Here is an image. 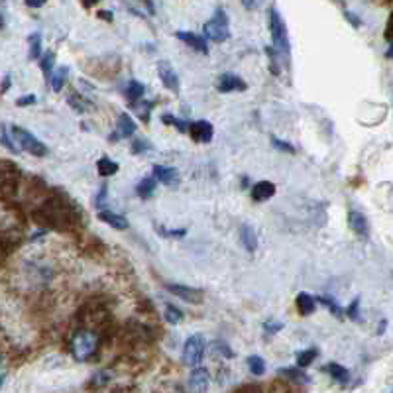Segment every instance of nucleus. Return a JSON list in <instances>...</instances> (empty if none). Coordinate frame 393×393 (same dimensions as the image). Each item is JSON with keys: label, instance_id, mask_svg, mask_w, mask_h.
<instances>
[{"label": "nucleus", "instance_id": "obj_31", "mask_svg": "<svg viewBox=\"0 0 393 393\" xmlns=\"http://www.w3.org/2000/svg\"><path fill=\"white\" fill-rule=\"evenodd\" d=\"M53 63H55V53L53 52H48L43 53L42 61H40V67H42V71L45 73V77L52 81V75H53Z\"/></svg>", "mask_w": 393, "mask_h": 393}, {"label": "nucleus", "instance_id": "obj_2", "mask_svg": "<svg viewBox=\"0 0 393 393\" xmlns=\"http://www.w3.org/2000/svg\"><path fill=\"white\" fill-rule=\"evenodd\" d=\"M203 34L206 35V40L211 42H226L231 35V24H228V16L223 9H218L214 12V16L205 22L203 26Z\"/></svg>", "mask_w": 393, "mask_h": 393}, {"label": "nucleus", "instance_id": "obj_45", "mask_svg": "<svg viewBox=\"0 0 393 393\" xmlns=\"http://www.w3.org/2000/svg\"><path fill=\"white\" fill-rule=\"evenodd\" d=\"M10 85H12V77H10V75H4V79H2V93H9Z\"/></svg>", "mask_w": 393, "mask_h": 393}, {"label": "nucleus", "instance_id": "obj_11", "mask_svg": "<svg viewBox=\"0 0 393 393\" xmlns=\"http://www.w3.org/2000/svg\"><path fill=\"white\" fill-rule=\"evenodd\" d=\"M211 384V376H209V370L205 367H195L189 376V387L193 393H205Z\"/></svg>", "mask_w": 393, "mask_h": 393}, {"label": "nucleus", "instance_id": "obj_29", "mask_svg": "<svg viewBox=\"0 0 393 393\" xmlns=\"http://www.w3.org/2000/svg\"><path fill=\"white\" fill-rule=\"evenodd\" d=\"M248 367L254 376H264L265 360L262 358V356H256V354H254V356H250L248 358Z\"/></svg>", "mask_w": 393, "mask_h": 393}, {"label": "nucleus", "instance_id": "obj_24", "mask_svg": "<svg viewBox=\"0 0 393 393\" xmlns=\"http://www.w3.org/2000/svg\"><path fill=\"white\" fill-rule=\"evenodd\" d=\"M277 374L279 376H287L293 382H297V384H309V376L303 372V370H297V367H279L277 370Z\"/></svg>", "mask_w": 393, "mask_h": 393}, {"label": "nucleus", "instance_id": "obj_38", "mask_svg": "<svg viewBox=\"0 0 393 393\" xmlns=\"http://www.w3.org/2000/svg\"><path fill=\"white\" fill-rule=\"evenodd\" d=\"M360 297H356V299L352 301L350 305H348V309H346V316L348 319H352V321H360Z\"/></svg>", "mask_w": 393, "mask_h": 393}, {"label": "nucleus", "instance_id": "obj_39", "mask_svg": "<svg viewBox=\"0 0 393 393\" xmlns=\"http://www.w3.org/2000/svg\"><path fill=\"white\" fill-rule=\"evenodd\" d=\"M283 328V323H277V321H267V323H264V331L265 334H275L279 333Z\"/></svg>", "mask_w": 393, "mask_h": 393}, {"label": "nucleus", "instance_id": "obj_15", "mask_svg": "<svg viewBox=\"0 0 393 393\" xmlns=\"http://www.w3.org/2000/svg\"><path fill=\"white\" fill-rule=\"evenodd\" d=\"M325 372L328 376L333 377L336 384L346 385L350 382V370L348 367L341 366V364H336V362H331V364H326Z\"/></svg>", "mask_w": 393, "mask_h": 393}, {"label": "nucleus", "instance_id": "obj_23", "mask_svg": "<svg viewBox=\"0 0 393 393\" xmlns=\"http://www.w3.org/2000/svg\"><path fill=\"white\" fill-rule=\"evenodd\" d=\"M96 171L103 175V177H112V175H116V171H118V163L111 160V157H101L99 162H96Z\"/></svg>", "mask_w": 393, "mask_h": 393}, {"label": "nucleus", "instance_id": "obj_19", "mask_svg": "<svg viewBox=\"0 0 393 393\" xmlns=\"http://www.w3.org/2000/svg\"><path fill=\"white\" fill-rule=\"evenodd\" d=\"M240 240H242V246L248 250V252H256L258 236L256 231H254L250 224H242V228H240Z\"/></svg>", "mask_w": 393, "mask_h": 393}, {"label": "nucleus", "instance_id": "obj_40", "mask_svg": "<svg viewBox=\"0 0 393 393\" xmlns=\"http://www.w3.org/2000/svg\"><path fill=\"white\" fill-rule=\"evenodd\" d=\"M213 350L218 352V354H224L226 358H232V350L226 346V344H224V342H214Z\"/></svg>", "mask_w": 393, "mask_h": 393}, {"label": "nucleus", "instance_id": "obj_35", "mask_svg": "<svg viewBox=\"0 0 393 393\" xmlns=\"http://www.w3.org/2000/svg\"><path fill=\"white\" fill-rule=\"evenodd\" d=\"M152 106H154V103H150V101H140V103L136 104V112L142 122H150V111H152Z\"/></svg>", "mask_w": 393, "mask_h": 393}, {"label": "nucleus", "instance_id": "obj_43", "mask_svg": "<svg viewBox=\"0 0 393 393\" xmlns=\"http://www.w3.org/2000/svg\"><path fill=\"white\" fill-rule=\"evenodd\" d=\"M35 103V96L34 94H26V96H20L16 101L18 106H30V104Z\"/></svg>", "mask_w": 393, "mask_h": 393}, {"label": "nucleus", "instance_id": "obj_25", "mask_svg": "<svg viewBox=\"0 0 393 393\" xmlns=\"http://www.w3.org/2000/svg\"><path fill=\"white\" fill-rule=\"evenodd\" d=\"M67 75H69V69L65 67V65L53 71L52 81H50V83H52V89L55 91V93H60L61 89L65 87V83H67Z\"/></svg>", "mask_w": 393, "mask_h": 393}, {"label": "nucleus", "instance_id": "obj_20", "mask_svg": "<svg viewBox=\"0 0 393 393\" xmlns=\"http://www.w3.org/2000/svg\"><path fill=\"white\" fill-rule=\"evenodd\" d=\"M144 93H145V85L144 83H140V81H136V79H132L128 85H126V91H124L126 99H128L132 104L140 103V101L144 99Z\"/></svg>", "mask_w": 393, "mask_h": 393}, {"label": "nucleus", "instance_id": "obj_9", "mask_svg": "<svg viewBox=\"0 0 393 393\" xmlns=\"http://www.w3.org/2000/svg\"><path fill=\"white\" fill-rule=\"evenodd\" d=\"M154 177L155 181L163 183L165 187H179L181 177L179 171L175 167H167V165H154Z\"/></svg>", "mask_w": 393, "mask_h": 393}, {"label": "nucleus", "instance_id": "obj_37", "mask_svg": "<svg viewBox=\"0 0 393 393\" xmlns=\"http://www.w3.org/2000/svg\"><path fill=\"white\" fill-rule=\"evenodd\" d=\"M272 144H274L275 150H279V152H285V154H295V148H293L291 144H287V142L279 140V138L272 136Z\"/></svg>", "mask_w": 393, "mask_h": 393}, {"label": "nucleus", "instance_id": "obj_14", "mask_svg": "<svg viewBox=\"0 0 393 393\" xmlns=\"http://www.w3.org/2000/svg\"><path fill=\"white\" fill-rule=\"evenodd\" d=\"M99 221L104 224H109V226H112L114 231H126V228L130 226L128 221H126L124 216L112 213V211H99Z\"/></svg>", "mask_w": 393, "mask_h": 393}, {"label": "nucleus", "instance_id": "obj_34", "mask_svg": "<svg viewBox=\"0 0 393 393\" xmlns=\"http://www.w3.org/2000/svg\"><path fill=\"white\" fill-rule=\"evenodd\" d=\"M67 103L73 106V111H77V112H87L89 109H91V103L85 101L83 96H79V94L77 96H75V94H73V96H69Z\"/></svg>", "mask_w": 393, "mask_h": 393}, {"label": "nucleus", "instance_id": "obj_30", "mask_svg": "<svg viewBox=\"0 0 393 393\" xmlns=\"http://www.w3.org/2000/svg\"><path fill=\"white\" fill-rule=\"evenodd\" d=\"M130 150H132V154L134 155H144L145 152H152L154 145L150 144L145 138H136V140L132 142V148H130Z\"/></svg>", "mask_w": 393, "mask_h": 393}, {"label": "nucleus", "instance_id": "obj_10", "mask_svg": "<svg viewBox=\"0 0 393 393\" xmlns=\"http://www.w3.org/2000/svg\"><path fill=\"white\" fill-rule=\"evenodd\" d=\"M216 89L218 93H236V91H246L248 85L238 77V75H232V73H224L218 77V83H216Z\"/></svg>", "mask_w": 393, "mask_h": 393}, {"label": "nucleus", "instance_id": "obj_27", "mask_svg": "<svg viewBox=\"0 0 393 393\" xmlns=\"http://www.w3.org/2000/svg\"><path fill=\"white\" fill-rule=\"evenodd\" d=\"M316 356H319V350H316V348H307V350L297 352V354H295V358H297V366L299 367L311 366Z\"/></svg>", "mask_w": 393, "mask_h": 393}, {"label": "nucleus", "instance_id": "obj_32", "mask_svg": "<svg viewBox=\"0 0 393 393\" xmlns=\"http://www.w3.org/2000/svg\"><path fill=\"white\" fill-rule=\"evenodd\" d=\"M165 321H167L170 325H179L181 321H183L181 309H177L175 305H165Z\"/></svg>", "mask_w": 393, "mask_h": 393}, {"label": "nucleus", "instance_id": "obj_47", "mask_svg": "<svg viewBox=\"0 0 393 393\" xmlns=\"http://www.w3.org/2000/svg\"><path fill=\"white\" fill-rule=\"evenodd\" d=\"M99 18H103V20H109V22H112V12L111 10H109V12H106V10H101V12H99Z\"/></svg>", "mask_w": 393, "mask_h": 393}, {"label": "nucleus", "instance_id": "obj_12", "mask_svg": "<svg viewBox=\"0 0 393 393\" xmlns=\"http://www.w3.org/2000/svg\"><path fill=\"white\" fill-rule=\"evenodd\" d=\"M175 38L177 40H181L183 43H187L189 48H193L195 52H201V53H209V45H206V40L203 38V35L199 34H193V32H177L175 34Z\"/></svg>", "mask_w": 393, "mask_h": 393}, {"label": "nucleus", "instance_id": "obj_16", "mask_svg": "<svg viewBox=\"0 0 393 393\" xmlns=\"http://www.w3.org/2000/svg\"><path fill=\"white\" fill-rule=\"evenodd\" d=\"M134 132H136V122L132 120L130 114L122 112V114L118 116V122H116V136L130 138V136H134Z\"/></svg>", "mask_w": 393, "mask_h": 393}, {"label": "nucleus", "instance_id": "obj_48", "mask_svg": "<svg viewBox=\"0 0 393 393\" xmlns=\"http://www.w3.org/2000/svg\"><path fill=\"white\" fill-rule=\"evenodd\" d=\"M385 57H387V60H393V42L389 43V48H387V52H385Z\"/></svg>", "mask_w": 393, "mask_h": 393}, {"label": "nucleus", "instance_id": "obj_17", "mask_svg": "<svg viewBox=\"0 0 393 393\" xmlns=\"http://www.w3.org/2000/svg\"><path fill=\"white\" fill-rule=\"evenodd\" d=\"M295 305H297V309H299V313L303 316L313 315V313H315V309H316V297L309 295V293H305V291H301V293H297Z\"/></svg>", "mask_w": 393, "mask_h": 393}, {"label": "nucleus", "instance_id": "obj_50", "mask_svg": "<svg viewBox=\"0 0 393 393\" xmlns=\"http://www.w3.org/2000/svg\"><path fill=\"white\" fill-rule=\"evenodd\" d=\"M384 331H385V321H382V323H380V331H377V333L384 334Z\"/></svg>", "mask_w": 393, "mask_h": 393}, {"label": "nucleus", "instance_id": "obj_41", "mask_svg": "<svg viewBox=\"0 0 393 393\" xmlns=\"http://www.w3.org/2000/svg\"><path fill=\"white\" fill-rule=\"evenodd\" d=\"M106 193H109V187H106V185H101V191H99V195L94 196V205L99 206V209L104 205V201H106Z\"/></svg>", "mask_w": 393, "mask_h": 393}, {"label": "nucleus", "instance_id": "obj_44", "mask_svg": "<svg viewBox=\"0 0 393 393\" xmlns=\"http://www.w3.org/2000/svg\"><path fill=\"white\" fill-rule=\"evenodd\" d=\"M26 6L28 9H42V6H45V2L43 0H28Z\"/></svg>", "mask_w": 393, "mask_h": 393}, {"label": "nucleus", "instance_id": "obj_13", "mask_svg": "<svg viewBox=\"0 0 393 393\" xmlns=\"http://www.w3.org/2000/svg\"><path fill=\"white\" fill-rule=\"evenodd\" d=\"M348 226L352 228L354 234H358L362 238H367V232H370V224H367V218L358 211H350L348 213Z\"/></svg>", "mask_w": 393, "mask_h": 393}, {"label": "nucleus", "instance_id": "obj_18", "mask_svg": "<svg viewBox=\"0 0 393 393\" xmlns=\"http://www.w3.org/2000/svg\"><path fill=\"white\" fill-rule=\"evenodd\" d=\"M275 195V185L272 181H260L252 187V199L254 201H265V199H272Z\"/></svg>", "mask_w": 393, "mask_h": 393}, {"label": "nucleus", "instance_id": "obj_1", "mask_svg": "<svg viewBox=\"0 0 393 393\" xmlns=\"http://www.w3.org/2000/svg\"><path fill=\"white\" fill-rule=\"evenodd\" d=\"M96 348H99V334L93 331H81L71 342V352L79 362H87L96 352Z\"/></svg>", "mask_w": 393, "mask_h": 393}, {"label": "nucleus", "instance_id": "obj_42", "mask_svg": "<svg viewBox=\"0 0 393 393\" xmlns=\"http://www.w3.org/2000/svg\"><path fill=\"white\" fill-rule=\"evenodd\" d=\"M106 382H111V374H109V372H99V374H94L93 377L94 385H104Z\"/></svg>", "mask_w": 393, "mask_h": 393}, {"label": "nucleus", "instance_id": "obj_49", "mask_svg": "<svg viewBox=\"0 0 393 393\" xmlns=\"http://www.w3.org/2000/svg\"><path fill=\"white\" fill-rule=\"evenodd\" d=\"M244 4V9H256V6H260L258 2H242Z\"/></svg>", "mask_w": 393, "mask_h": 393}, {"label": "nucleus", "instance_id": "obj_8", "mask_svg": "<svg viewBox=\"0 0 393 393\" xmlns=\"http://www.w3.org/2000/svg\"><path fill=\"white\" fill-rule=\"evenodd\" d=\"M189 134H191V138L195 140L196 144H209L214 136V128L209 120H196V122H191Z\"/></svg>", "mask_w": 393, "mask_h": 393}, {"label": "nucleus", "instance_id": "obj_22", "mask_svg": "<svg viewBox=\"0 0 393 393\" xmlns=\"http://www.w3.org/2000/svg\"><path fill=\"white\" fill-rule=\"evenodd\" d=\"M316 301H319L321 305H325V307L328 309V311H331V313H333L336 319H338V321H344V316H346V311H344V309H342L341 305H338V303L334 301V297H328V295H319V297H316Z\"/></svg>", "mask_w": 393, "mask_h": 393}, {"label": "nucleus", "instance_id": "obj_4", "mask_svg": "<svg viewBox=\"0 0 393 393\" xmlns=\"http://www.w3.org/2000/svg\"><path fill=\"white\" fill-rule=\"evenodd\" d=\"M12 138H14V142L20 150H24V152H30L35 157H43V155L48 154V145L42 144L38 138L32 134V132H28V130L20 128V126H12Z\"/></svg>", "mask_w": 393, "mask_h": 393}, {"label": "nucleus", "instance_id": "obj_36", "mask_svg": "<svg viewBox=\"0 0 393 393\" xmlns=\"http://www.w3.org/2000/svg\"><path fill=\"white\" fill-rule=\"evenodd\" d=\"M2 145H4L9 152H12V154H18V152H20V148L16 145V142H14V140H10L6 126H2Z\"/></svg>", "mask_w": 393, "mask_h": 393}, {"label": "nucleus", "instance_id": "obj_26", "mask_svg": "<svg viewBox=\"0 0 393 393\" xmlns=\"http://www.w3.org/2000/svg\"><path fill=\"white\" fill-rule=\"evenodd\" d=\"M28 43H30V60H40L42 55V35L34 32V34L28 38Z\"/></svg>", "mask_w": 393, "mask_h": 393}, {"label": "nucleus", "instance_id": "obj_46", "mask_svg": "<svg viewBox=\"0 0 393 393\" xmlns=\"http://www.w3.org/2000/svg\"><path fill=\"white\" fill-rule=\"evenodd\" d=\"M344 16H346V18H348V20H350L352 26H354V28H360V24H362V22H360L358 18L352 16V12H348V10H344Z\"/></svg>", "mask_w": 393, "mask_h": 393}, {"label": "nucleus", "instance_id": "obj_33", "mask_svg": "<svg viewBox=\"0 0 393 393\" xmlns=\"http://www.w3.org/2000/svg\"><path fill=\"white\" fill-rule=\"evenodd\" d=\"M155 231L162 234L163 238H183L187 234V228H163L162 224H154Z\"/></svg>", "mask_w": 393, "mask_h": 393}, {"label": "nucleus", "instance_id": "obj_28", "mask_svg": "<svg viewBox=\"0 0 393 393\" xmlns=\"http://www.w3.org/2000/svg\"><path fill=\"white\" fill-rule=\"evenodd\" d=\"M162 122H163V124H167V126H173V128H177L181 134L189 132V126H191V124H187L185 120L177 118V116H173V114H162Z\"/></svg>", "mask_w": 393, "mask_h": 393}, {"label": "nucleus", "instance_id": "obj_7", "mask_svg": "<svg viewBox=\"0 0 393 393\" xmlns=\"http://www.w3.org/2000/svg\"><path fill=\"white\" fill-rule=\"evenodd\" d=\"M157 75L162 79L163 87L171 91V93H179V77H177V73H175V69L171 67L170 61H157Z\"/></svg>", "mask_w": 393, "mask_h": 393}, {"label": "nucleus", "instance_id": "obj_6", "mask_svg": "<svg viewBox=\"0 0 393 393\" xmlns=\"http://www.w3.org/2000/svg\"><path fill=\"white\" fill-rule=\"evenodd\" d=\"M165 289L173 293L175 297L187 301L191 305H199L203 303V291L195 289V287H189V285H179V283H165Z\"/></svg>", "mask_w": 393, "mask_h": 393}, {"label": "nucleus", "instance_id": "obj_51", "mask_svg": "<svg viewBox=\"0 0 393 393\" xmlns=\"http://www.w3.org/2000/svg\"><path fill=\"white\" fill-rule=\"evenodd\" d=\"M392 393H393V392H392Z\"/></svg>", "mask_w": 393, "mask_h": 393}, {"label": "nucleus", "instance_id": "obj_5", "mask_svg": "<svg viewBox=\"0 0 393 393\" xmlns=\"http://www.w3.org/2000/svg\"><path fill=\"white\" fill-rule=\"evenodd\" d=\"M206 342L201 334H193L189 336L187 342H185V348H183V362L187 366H199L201 360H203V354H205Z\"/></svg>", "mask_w": 393, "mask_h": 393}, {"label": "nucleus", "instance_id": "obj_3", "mask_svg": "<svg viewBox=\"0 0 393 393\" xmlns=\"http://www.w3.org/2000/svg\"><path fill=\"white\" fill-rule=\"evenodd\" d=\"M270 30H272V40H274L275 50L289 55V35H287L285 20L275 6H272V10H270Z\"/></svg>", "mask_w": 393, "mask_h": 393}, {"label": "nucleus", "instance_id": "obj_21", "mask_svg": "<svg viewBox=\"0 0 393 393\" xmlns=\"http://www.w3.org/2000/svg\"><path fill=\"white\" fill-rule=\"evenodd\" d=\"M155 185H157L155 177H144V179L138 183V187H136L138 196H140V199H144V201L152 199V195L155 193Z\"/></svg>", "mask_w": 393, "mask_h": 393}]
</instances>
